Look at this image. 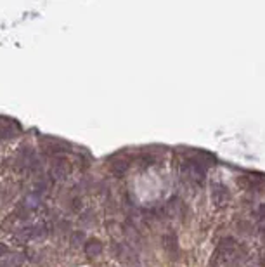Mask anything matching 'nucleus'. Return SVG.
Masks as SVG:
<instances>
[{
  "mask_svg": "<svg viewBox=\"0 0 265 267\" xmlns=\"http://www.w3.org/2000/svg\"><path fill=\"white\" fill-rule=\"evenodd\" d=\"M234 247H236V243H234L232 238H224L222 241L219 243V247H217V250L213 252V255H211L210 267H217L222 264L224 260H227L234 253Z\"/></svg>",
  "mask_w": 265,
  "mask_h": 267,
  "instance_id": "1",
  "label": "nucleus"
},
{
  "mask_svg": "<svg viewBox=\"0 0 265 267\" xmlns=\"http://www.w3.org/2000/svg\"><path fill=\"white\" fill-rule=\"evenodd\" d=\"M182 170L191 179H196V181H200V179H203L206 176V165L198 158L185 160L184 165H182Z\"/></svg>",
  "mask_w": 265,
  "mask_h": 267,
  "instance_id": "2",
  "label": "nucleus"
},
{
  "mask_svg": "<svg viewBox=\"0 0 265 267\" xmlns=\"http://www.w3.org/2000/svg\"><path fill=\"white\" fill-rule=\"evenodd\" d=\"M211 201H213L215 207H224L229 201V189L224 186L222 182H217L211 186Z\"/></svg>",
  "mask_w": 265,
  "mask_h": 267,
  "instance_id": "3",
  "label": "nucleus"
},
{
  "mask_svg": "<svg viewBox=\"0 0 265 267\" xmlns=\"http://www.w3.org/2000/svg\"><path fill=\"white\" fill-rule=\"evenodd\" d=\"M163 247L166 248V252H168V253H175L177 250H179V243H177L175 234L163 236Z\"/></svg>",
  "mask_w": 265,
  "mask_h": 267,
  "instance_id": "4",
  "label": "nucleus"
},
{
  "mask_svg": "<svg viewBox=\"0 0 265 267\" xmlns=\"http://www.w3.org/2000/svg\"><path fill=\"white\" fill-rule=\"evenodd\" d=\"M85 250H87L88 255H97V253L101 252V245H99V241H88Z\"/></svg>",
  "mask_w": 265,
  "mask_h": 267,
  "instance_id": "5",
  "label": "nucleus"
},
{
  "mask_svg": "<svg viewBox=\"0 0 265 267\" xmlns=\"http://www.w3.org/2000/svg\"><path fill=\"white\" fill-rule=\"evenodd\" d=\"M255 217H257L258 224L262 226V229H265V203L258 207V210L255 212Z\"/></svg>",
  "mask_w": 265,
  "mask_h": 267,
  "instance_id": "6",
  "label": "nucleus"
}]
</instances>
